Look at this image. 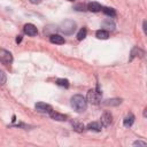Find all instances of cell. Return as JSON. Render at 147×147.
<instances>
[{"label":"cell","mask_w":147,"mask_h":147,"mask_svg":"<svg viewBox=\"0 0 147 147\" xmlns=\"http://www.w3.org/2000/svg\"><path fill=\"white\" fill-rule=\"evenodd\" d=\"M71 106H72V108H74L76 111L83 113V111H85L86 108H87V101H86V99H85L83 95H80V94H75V95L71 98Z\"/></svg>","instance_id":"obj_1"},{"label":"cell","mask_w":147,"mask_h":147,"mask_svg":"<svg viewBox=\"0 0 147 147\" xmlns=\"http://www.w3.org/2000/svg\"><path fill=\"white\" fill-rule=\"evenodd\" d=\"M60 30L64 33V34H71L74 33V31L76 30V23L71 20H65L61 23L60 25Z\"/></svg>","instance_id":"obj_2"},{"label":"cell","mask_w":147,"mask_h":147,"mask_svg":"<svg viewBox=\"0 0 147 147\" xmlns=\"http://www.w3.org/2000/svg\"><path fill=\"white\" fill-rule=\"evenodd\" d=\"M87 100L93 103V105H98L101 101V92L99 91V88H94V90H90L87 93Z\"/></svg>","instance_id":"obj_3"},{"label":"cell","mask_w":147,"mask_h":147,"mask_svg":"<svg viewBox=\"0 0 147 147\" xmlns=\"http://www.w3.org/2000/svg\"><path fill=\"white\" fill-rule=\"evenodd\" d=\"M0 62L6 65V67H9L13 62V55L10 52L3 49V48H0Z\"/></svg>","instance_id":"obj_4"},{"label":"cell","mask_w":147,"mask_h":147,"mask_svg":"<svg viewBox=\"0 0 147 147\" xmlns=\"http://www.w3.org/2000/svg\"><path fill=\"white\" fill-rule=\"evenodd\" d=\"M36 109L38 110V111H40V113H47V114H49L53 109H52V106H49V105H47V103H44V102H38V103H36Z\"/></svg>","instance_id":"obj_5"},{"label":"cell","mask_w":147,"mask_h":147,"mask_svg":"<svg viewBox=\"0 0 147 147\" xmlns=\"http://www.w3.org/2000/svg\"><path fill=\"white\" fill-rule=\"evenodd\" d=\"M101 124L103 125V126H109L110 124H111V122H113V116H111V114L110 113H108V111H105L102 115H101Z\"/></svg>","instance_id":"obj_6"},{"label":"cell","mask_w":147,"mask_h":147,"mask_svg":"<svg viewBox=\"0 0 147 147\" xmlns=\"http://www.w3.org/2000/svg\"><path fill=\"white\" fill-rule=\"evenodd\" d=\"M23 30H24V33L28 34V36H36V34L38 33L37 28H36L33 24H31V23L25 24L24 28H23Z\"/></svg>","instance_id":"obj_7"},{"label":"cell","mask_w":147,"mask_h":147,"mask_svg":"<svg viewBox=\"0 0 147 147\" xmlns=\"http://www.w3.org/2000/svg\"><path fill=\"white\" fill-rule=\"evenodd\" d=\"M49 116H51L53 119H55V121H60V122H62V121H65V119H67V115L60 114V113L54 111V110H52V111L49 113Z\"/></svg>","instance_id":"obj_8"},{"label":"cell","mask_w":147,"mask_h":147,"mask_svg":"<svg viewBox=\"0 0 147 147\" xmlns=\"http://www.w3.org/2000/svg\"><path fill=\"white\" fill-rule=\"evenodd\" d=\"M49 40H51V42H53V44H59V45L64 44V38H63L62 36L55 34V33H54V34H51Z\"/></svg>","instance_id":"obj_9"},{"label":"cell","mask_w":147,"mask_h":147,"mask_svg":"<svg viewBox=\"0 0 147 147\" xmlns=\"http://www.w3.org/2000/svg\"><path fill=\"white\" fill-rule=\"evenodd\" d=\"M101 5L100 3H98V2H90L88 5H87V9L90 10V11H93V13H98V11H100L101 10Z\"/></svg>","instance_id":"obj_10"},{"label":"cell","mask_w":147,"mask_h":147,"mask_svg":"<svg viewBox=\"0 0 147 147\" xmlns=\"http://www.w3.org/2000/svg\"><path fill=\"white\" fill-rule=\"evenodd\" d=\"M122 103V99H118V98H114V99H107L103 101V105L105 106H118Z\"/></svg>","instance_id":"obj_11"},{"label":"cell","mask_w":147,"mask_h":147,"mask_svg":"<svg viewBox=\"0 0 147 147\" xmlns=\"http://www.w3.org/2000/svg\"><path fill=\"white\" fill-rule=\"evenodd\" d=\"M144 55V51H141L139 47H133L132 48V51H131V56H130V61H132L133 60V57H136V56H142Z\"/></svg>","instance_id":"obj_12"},{"label":"cell","mask_w":147,"mask_h":147,"mask_svg":"<svg viewBox=\"0 0 147 147\" xmlns=\"http://www.w3.org/2000/svg\"><path fill=\"white\" fill-rule=\"evenodd\" d=\"M101 127H102V125H101L99 122H92V123L87 124V129L91 130V131H96V132H99V131H101Z\"/></svg>","instance_id":"obj_13"},{"label":"cell","mask_w":147,"mask_h":147,"mask_svg":"<svg viewBox=\"0 0 147 147\" xmlns=\"http://www.w3.org/2000/svg\"><path fill=\"white\" fill-rule=\"evenodd\" d=\"M133 122H134V116H133L132 114H129V115L124 118L123 124H124V126H131V125L133 124Z\"/></svg>","instance_id":"obj_14"},{"label":"cell","mask_w":147,"mask_h":147,"mask_svg":"<svg viewBox=\"0 0 147 147\" xmlns=\"http://www.w3.org/2000/svg\"><path fill=\"white\" fill-rule=\"evenodd\" d=\"M95 34H96V38L99 39H107L109 37V32L106 30H98Z\"/></svg>","instance_id":"obj_15"},{"label":"cell","mask_w":147,"mask_h":147,"mask_svg":"<svg viewBox=\"0 0 147 147\" xmlns=\"http://www.w3.org/2000/svg\"><path fill=\"white\" fill-rule=\"evenodd\" d=\"M71 125H72L74 130L77 131V132H83V130H84V124H82L79 122L74 121V122H71Z\"/></svg>","instance_id":"obj_16"},{"label":"cell","mask_w":147,"mask_h":147,"mask_svg":"<svg viewBox=\"0 0 147 147\" xmlns=\"http://www.w3.org/2000/svg\"><path fill=\"white\" fill-rule=\"evenodd\" d=\"M56 84L59 86H62V87H68L69 86V80L64 79V78H59V79H56Z\"/></svg>","instance_id":"obj_17"},{"label":"cell","mask_w":147,"mask_h":147,"mask_svg":"<svg viewBox=\"0 0 147 147\" xmlns=\"http://www.w3.org/2000/svg\"><path fill=\"white\" fill-rule=\"evenodd\" d=\"M102 10H103V13L105 14H107V15H109V16H115L116 15V11H115V9H113V8H108V7H105V8H101Z\"/></svg>","instance_id":"obj_18"},{"label":"cell","mask_w":147,"mask_h":147,"mask_svg":"<svg viewBox=\"0 0 147 147\" xmlns=\"http://www.w3.org/2000/svg\"><path fill=\"white\" fill-rule=\"evenodd\" d=\"M85 37H86V29L83 28V29H80L79 32L77 33V39H78V40H83Z\"/></svg>","instance_id":"obj_19"},{"label":"cell","mask_w":147,"mask_h":147,"mask_svg":"<svg viewBox=\"0 0 147 147\" xmlns=\"http://www.w3.org/2000/svg\"><path fill=\"white\" fill-rule=\"evenodd\" d=\"M6 80H7L6 74H5L2 70H0V85H3V84L6 83Z\"/></svg>","instance_id":"obj_20"},{"label":"cell","mask_w":147,"mask_h":147,"mask_svg":"<svg viewBox=\"0 0 147 147\" xmlns=\"http://www.w3.org/2000/svg\"><path fill=\"white\" fill-rule=\"evenodd\" d=\"M134 146H146V142L145 141H140V140H137L133 142Z\"/></svg>","instance_id":"obj_21"},{"label":"cell","mask_w":147,"mask_h":147,"mask_svg":"<svg viewBox=\"0 0 147 147\" xmlns=\"http://www.w3.org/2000/svg\"><path fill=\"white\" fill-rule=\"evenodd\" d=\"M31 3H33V5H37V3H40L41 2V0H29Z\"/></svg>","instance_id":"obj_22"},{"label":"cell","mask_w":147,"mask_h":147,"mask_svg":"<svg viewBox=\"0 0 147 147\" xmlns=\"http://www.w3.org/2000/svg\"><path fill=\"white\" fill-rule=\"evenodd\" d=\"M22 41V36H17V38H16V42L18 44V42H21Z\"/></svg>","instance_id":"obj_23"},{"label":"cell","mask_w":147,"mask_h":147,"mask_svg":"<svg viewBox=\"0 0 147 147\" xmlns=\"http://www.w3.org/2000/svg\"><path fill=\"white\" fill-rule=\"evenodd\" d=\"M69 1H75V0H69Z\"/></svg>","instance_id":"obj_24"}]
</instances>
